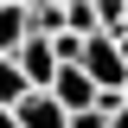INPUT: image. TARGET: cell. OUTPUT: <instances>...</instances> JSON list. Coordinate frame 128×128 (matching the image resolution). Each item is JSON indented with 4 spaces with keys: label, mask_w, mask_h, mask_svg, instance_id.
Masks as SVG:
<instances>
[{
    "label": "cell",
    "mask_w": 128,
    "mask_h": 128,
    "mask_svg": "<svg viewBox=\"0 0 128 128\" xmlns=\"http://www.w3.org/2000/svg\"><path fill=\"white\" fill-rule=\"evenodd\" d=\"M83 70H90V83L96 90H122L128 96V58H122V45H115L109 32H96V38H83Z\"/></svg>",
    "instance_id": "6da1fadb"
},
{
    "label": "cell",
    "mask_w": 128,
    "mask_h": 128,
    "mask_svg": "<svg viewBox=\"0 0 128 128\" xmlns=\"http://www.w3.org/2000/svg\"><path fill=\"white\" fill-rule=\"evenodd\" d=\"M51 96H58L64 102V115H77V109H96V83H90V70H83V64H64L58 77H51Z\"/></svg>",
    "instance_id": "7a4b0ae2"
},
{
    "label": "cell",
    "mask_w": 128,
    "mask_h": 128,
    "mask_svg": "<svg viewBox=\"0 0 128 128\" xmlns=\"http://www.w3.org/2000/svg\"><path fill=\"white\" fill-rule=\"evenodd\" d=\"M13 64L26 70V83H32V90H51V77L64 70V64H58V51H51V38H26V45L13 51Z\"/></svg>",
    "instance_id": "3957f363"
},
{
    "label": "cell",
    "mask_w": 128,
    "mask_h": 128,
    "mask_svg": "<svg viewBox=\"0 0 128 128\" xmlns=\"http://www.w3.org/2000/svg\"><path fill=\"white\" fill-rule=\"evenodd\" d=\"M13 122H19V128H64L70 115H64V102H58L51 90H32L26 102L13 109Z\"/></svg>",
    "instance_id": "277c9868"
},
{
    "label": "cell",
    "mask_w": 128,
    "mask_h": 128,
    "mask_svg": "<svg viewBox=\"0 0 128 128\" xmlns=\"http://www.w3.org/2000/svg\"><path fill=\"white\" fill-rule=\"evenodd\" d=\"M26 38H32V19H26V6H13V0H6V6H0V58H13Z\"/></svg>",
    "instance_id": "5b68a950"
},
{
    "label": "cell",
    "mask_w": 128,
    "mask_h": 128,
    "mask_svg": "<svg viewBox=\"0 0 128 128\" xmlns=\"http://www.w3.org/2000/svg\"><path fill=\"white\" fill-rule=\"evenodd\" d=\"M26 96H32V83H26V70H19L13 58H0V102H6V109H19Z\"/></svg>",
    "instance_id": "8992f818"
},
{
    "label": "cell",
    "mask_w": 128,
    "mask_h": 128,
    "mask_svg": "<svg viewBox=\"0 0 128 128\" xmlns=\"http://www.w3.org/2000/svg\"><path fill=\"white\" fill-rule=\"evenodd\" d=\"M26 19H32V38H58V32H64V6H51V0L26 6Z\"/></svg>",
    "instance_id": "52a82bcc"
},
{
    "label": "cell",
    "mask_w": 128,
    "mask_h": 128,
    "mask_svg": "<svg viewBox=\"0 0 128 128\" xmlns=\"http://www.w3.org/2000/svg\"><path fill=\"white\" fill-rule=\"evenodd\" d=\"M64 32H77V38H96V0H70V6H64Z\"/></svg>",
    "instance_id": "ba28073f"
},
{
    "label": "cell",
    "mask_w": 128,
    "mask_h": 128,
    "mask_svg": "<svg viewBox=\"0 0 128 128\" xmlns=\"http://www.w3.org/2000/svg\"><path fill=\"white\" fill-rule=\"evenodd\" d=\"M64 128H109V109H102V102H96V109H77Z\"/></svg>",
    "instance_id": "9c48e42d"
},
{
    "label": "cell",
    "mask_w": 128,
    "mask_h": 128,
    "mask_svg": "<svg viewBox=\"0 0 128 128\" xmlns=\"http://www.w3.org/2000/svg\"><path fill=\"white\" fill-rule=\"evenodd\" d=\"M109 128H128V102H122V109H115V115H109Z\"/></svg>",
    "instance_id": "30bf717a"
},
{
    "label": "cell",
    "mask_w": 128,
    "mask_h": 128,
    "mask_svg": "<svg viewBox=\"0 0 128 128\" xmlns=\"http://www.w3.org/2000/svg\"><path fill=\"white\" fill-rule=\"evenodd\" d=\"M0 128H19V122H13V109H6V102H0Z\"/></svg>",
    "instance_id": "8fae6325"
},
{
    "label": "cell",
    "mask_w": 128,
    "mask_h": 128,
    "mask_svg": "<svg viewBox=\"0 0 128 128\" xmlns=\"http://www.w3.org/2000/svg\"><path fill=\"white\" fill-rule=\"evenodd\" d=\"M115 45H122V58H128V32H122V38H115Z\"/></svg>",
    "instance_id": "7c38bea8"
},
{
    "label": "cell",
    "mask_w": 128,
    "mask_h": 128,
    "mask_svg": "<svg viewBox=\"0 0 128 128\" xmlns=\"http://www.w3.org/2000/svg\"><path fill=\"white\" fill-rule=\"evenodd\" d=\"M13 6H38V0H13Z\"/></svg>",
    "instance_id": "4fadbf2b"
},
{
    "label": "cell",
    "mask_w": 128,
    "mask_h": 128,
    "mask_svg": "<svg viewBox=\"0 0 128 128\" xmlns=\"http://www.w3.org/2000/svg\"><path fill=\"white\" fill-rule=\"evenodd\" d=\"M0 6H6V0H0Z\"/></svg>",
    "instance_id": "5bb4252c"
}]
</instances>
